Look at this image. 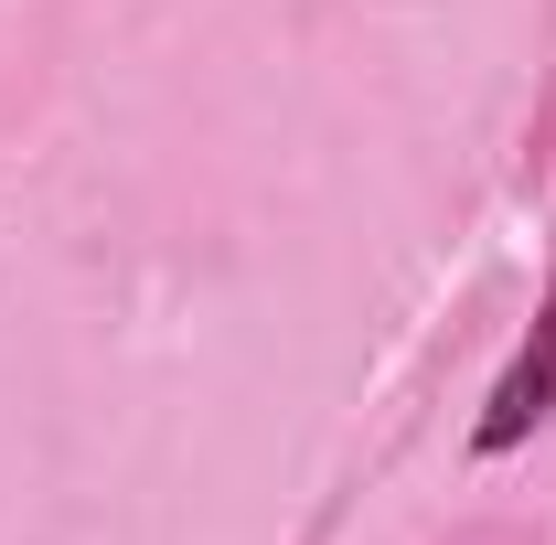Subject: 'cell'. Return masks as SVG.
<instances>
[{
    "instance_id": "6da1fadb",
    "label": "cell",
    "mask_w": 556,
    "mask_h": 545,
    "mask_svg": "<svg viewBox=\"0 0 556 545\" xmlns=\"http://www.w3.org/2000/svg\"><path fill=\"white\" fill-rule=\"evenodd\" d=\"M546 417H556V289H546V310H535V332L514 342V364H503V385H492V407H482V428H471V449H482V460H503V449H525Z\"/></svg>"
}]
</instances>
